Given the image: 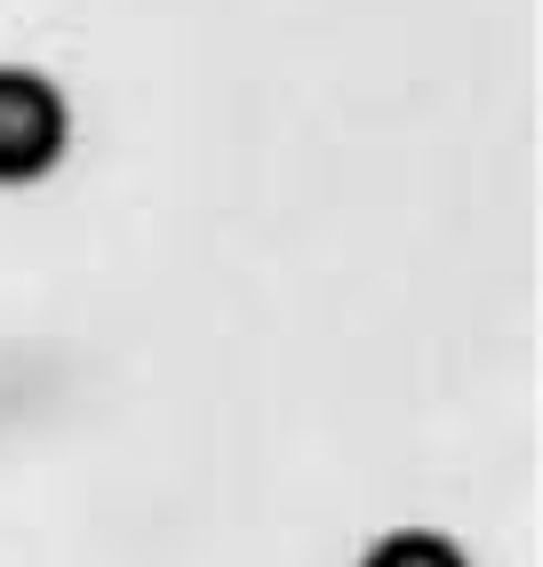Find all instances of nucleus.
<instances>
[{"label":"nucleus","instance_id":"f257e3e1","mask_svg":"<svg viewBox=\"0 0 543 567\" xmlns=\"http://www.w3.org/2000/svg\"><path fill=\"white\" fill-rule=\"evenodd\" d=\"M72 112L64 89L32 64H0V184H32L64 161Z\"/></svg>","mask_w":543,"mask_h":567},{"label":"nucleus","instance_id":"f03ea898","mask_svg":"<svg viewBox=\"0 0 543 567\" xmlns=\"http://www.w3.org/2000/svg\"><path fill=\"white\" fill-rule=\"evenodd\" d=\"M360 567H472L448 536H423V527H408V536H383Z\"/></svg>","mask_w":543,"mask_h":567}]
</instances>
